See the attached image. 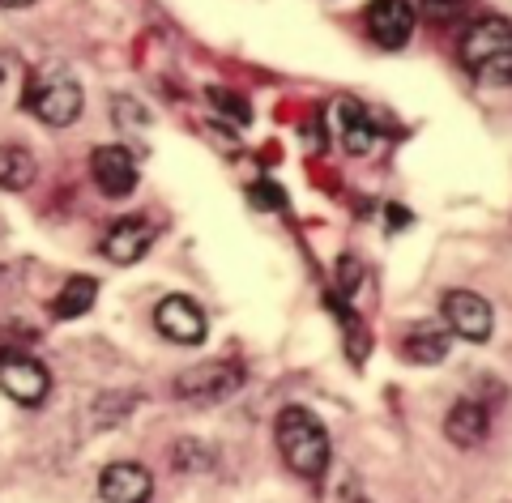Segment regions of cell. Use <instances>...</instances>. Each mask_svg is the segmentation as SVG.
Wrapping results in <instances>:
<instances>
[{
	"mask_svg": "<svg viewBox=\"0 0 512 503\" xmlns=\"http://www.w3.org/2000/svg\"><path fill=\"white\" fill-rule=\"evenodd\" d=\"M461 64L483 81V86H508L512 77V26L500 13L470 22L461 35Z\"/></svg>",
	"mask_w": 512,
	"mask_h": 503,
	"instance_id": "cell-1",
	"label": "cell"
},
{
	"mask_svg": "<svg viewBox=\"0 0 512 503\" xmlns=\"http://www.w3.org/2000/svg\"><path fill=\"white\" fill-rule=\"evenodd\" d=\"M278 448L299 478H320L329 469V435L303 405H286L278 414Z\"/></svg>",
	"mask_w": 512,
	"mask_h": 503,
	"instance_id": "cell-2",
	"label": "cell"
},
{
	"mask_svg": "<svg viewBox=\"0 0 512 503\" xmlns=\"http://www.w3.org/2000/svg\"><path fill=\"white\" fill-rule=\"evenodd\" d=\"M22 103H26L30 116H39L43 124L64 128V124H73L77 116H82V86L73 81L69 69H60V64H43V69L30 73Z\"/></svg>",
	"mask_w": 512,
	"mask_h": 503,
	"instance_id": "cell-3",
	"label": "cell"
},
{
	"mask_svg": "<svg viewBox=\"0 0 512 503\" xmlns=\"http://www.w3.org/2000/svg\"><path fill=\"white\" fill-rule=\"evenodd\" d=\"M239 384H244V371L235 363H197L175 376V397L192 405H214V401H227Z\"/></svg>",
	"mask_w": 512,
	"mask_h": 503,
	"instance_id": "cell-4",
	"label": "cell"
},
{
	"mask_svg": "<svg viewBox=\"0 0 512 503\" xmlns=\"http://www.w3.org/2000/svg\"><path fill=\"white\" fill-rule=\"evenodd\" d=\"M0 393L13 397L18 405H39L52 393V376L26 350H0Z\"/></svg>",
	"mask_w": 512,
	"mask_h": 503,
	"instance_id": "cell-5",
	"label": "cell"
},
{
	"mask_svg": "<svg viewBox=\"0 0 512 503\" xmlns=\"http://www.w3.org/2000/svg\"><path fill=\"white\" fill-rule=\"evenodd\" d=\"M444 324L453 329L457 337H466V342H487L491 337V303L487 299H478L474 290H448L444 295Z\"/></svg>",
	"mask_w": 512,
	"mask_h": 503,
	"instance_id": "cell-6",
	"label": "cell"
},
{
	"mask_svg": "<svg viewBox=\"0 0 512 503\" xmlns=\"http://www.w3.org/2000/svg\"><path fill=\"white\" fill-rule=\"evenodd\" d=\"M154 324H158V333L171 337V342H180V346H201L205 329H210V324H205V312L188 295H167L154 307Z\"/></svg>",
	"mask_w": 512,
	"mask_h": 503,
	"instance_id": "cell-7",
	"label": "cell"
},
{
	"mask_svg": "<svg viewBox=\"0 0 512 503\" xmlns=\"http://www.w3.org/2000/svg\"><path fill=\"white\" fill-rule=\"evenodd\" d=\"M90 175L103 197H128L137 188V158L124 145H99L90 158Z\"/></svg>",
	"mask_w": 512,
	"mask_h": 503,
	"instance_id": "cell-8",
	"label": "cell"
},
{
	"mask_svg": "<svg viewBox=\"0 0 512 503\" xmlns=\"http://www.w3.org/2000/svg\"><path fill=\"white\" fill-rule=\"evenodd\" d=\"M367 35L380 47H406V39L414 35V5L410 0H372L367 5Z\"/></svg>",
	"mask_w": 512,
	"mask_h": 503,
	"instance_id": "cell-9",
	"label": "cell"
},
{
	"mask_svg": "<svg viewBox=\"0 0 512 503\" xmlns=\"http://www.w3.org/2000/svg\"><path fill=\"white\" fill-rule=\"evenodd\" d=\"M99 495H103V503H150L154 478H150V469H141L137 461H116L103 469Z\"/></svg>",
	"mask_w": 512,
	"mask_h": 503,
	"instance_id": "cell-10",
	"label": "cell"
},
{
	"mask_svg": "<svg viewBox=\"0 0 512 503\" xmlns=\"http://www.w3.org/2000/svg\"><path fill=\"white\" fill-rule=\"evenodd\" d=\"M333 128H338L346 154H355V158L372 154L376 141H380V128L372 124V116H367L355 99H338V103H333Z\"/></svg>",
	"mask_w": 512,
	"mask_h": 503,
	"instance_id": "cell-11",
	"label": "cell"
},
{
	"mask_svg": "<svg viewBox=\"0 0 512 503\" xmlns=\"http://www.w3.org/2000/svg\"><path fill=\"white\" fill-rule=\"evenodd\" d=\"M150 243H154V226H150L146 218H120V222L107 231L103 252H107L116 265H137L141 256L150 252Z\"/></svg>",
	"mask_w": 512,
	"mask_h": 503,
	"instance_id": "cell-12",
	"label": "cell"
},
{
	"mask_svg": "<svg viewBox=\"0 0 512 503\" xmlns=\"http://www.w3.org/2000/svg\"><path fill=\"white\" fill-rule=\"evenodd\" d=\"M444 431H448V440H453L457 448H474V444H483V440H487L491 414H487L478 401H457L453 410H448Z\"/></svg>",
	"mask_w": 512,
	"mask_h": 503,
	"instance_id": "cell-13",
	"label": "cell"
},
{
	"mask_svg": "<svg viewBox=\"0 0 512 503\" xmlns=\"http://www.w3.org/2000/svg\"><path fill=\"white\" fill-rule=\"evenodd\" d=\"M402 354H406L410 363H440L444 354H448V333H444V324H436V320L410 324V333H406V342H402Z\"/></svg>",
	"mask_w": 512,
	"mask_h": 503,
	"instance_id": "cell-14",
	"label": "cell"
},
{
	"mask_svg": "<svg viewBox=\"0 0 512 503\" xmlns=\"http://www.w3.org/2000/svg\"><path fill=\"white\" fill-rule=\"evenodd\" d=\"M94 295H99V282L94 278H69L60 286V295L52 299V316L56 320H77L94 307Z\"/></svg>",
	"mask_w": 512,
	"mask_h": 503,
	"instance_id": "cell-15",
	"label": "cell"
},
{
	"mask_svg": "<svg viewBox=\"0 0 512 503\" xmlns=\"http://www.w3.org/2000/svg\"><path fill=\"white\" fill-rule=\"evenodd\" d=\"M35 184V158L22 145H0V188L5 192H22Z\"/></svg>",
	"mask_w": 512,
	"mask_h": 503,
	"instance_id": "cell-16",
	"label": "cell"
},
{
	"mask_svg": "<svg viewBox=\"0 0 512 503\" xmlns=\"http://www.w3.org/2000/svg\"><path fill=\"white\" fill-rule=\"evenodd\" d=\"M210 103H214L218 111H231V120H235V124H248V120H252L248 103H244V99H235L231 90H218V86H210Z\"/></svg>",
	"mask_w": 512,
	"mask_h": 503,
	"instance_id": "cell-17",
	"label": "cell"
},
{
	"mask_svg": "<svg viewBox=\"0 0 512 503\" xmlns=\"http://www.w3.org/2000/svg\"><path fill=\"white\" fill-rule=\"evenodd\" d=\"M359 282H363V265L355 261V256H342V261H338V286H342V295L355 299L359 295Z\"/></svg>",
	"mask_w": 512,
	"mask_h": 503,
	"instance_id": "cell-18",
	"label": "cell"
},
{
	"mask_svg": "<svg viewBox=\"0 0 512 503\" xmlns=\"http://www.w3.org/2000/svg\"><path fill=\"white\" fill-rule=\"evenodd\" d=\"M474 5V0H423V9H427V18H436V22H448V18H461Z\"/></svg>",
	"mask_w": 512,
	"mask_h": 503,
	"instance_id": "cell-19",
	"label": "cell"
},
{
	"mask_svg": "<svg viewBox=\"0 0 512 503\" xmlns=\"http://www.w3.org/2000/svg\"><path fill=\"white\" fill-rule=\"evenodd\" d=\"M111 111H116V124L124 120L128 128H146V111H141L133 99H116V103H111Z\"/></svg>",
	"mask_w": 512,
	"mask_h": 503,
	"instance_id": "cell-20",
	"label": "cell"
},
{
	"mask_svg": "<svg viewBox=\"0 0 512 503\" xmlns=\"http://www.w3.org/2000/svg\"><path fill=\"white\" fill-rule=\"evenodd\" d=\"M252 201H256V205H269V209H282V201H286V197H282V188H278V184L261 180V184L252 188Z\"/></svg>",
	"mask_w": 512,
	"mask_h": 503,
	"instance_id": "cell-21",
	"label": "cell"
},
{
	"mask_svg": "<svg viewBox=\"0 0 512 503\" xmlns=\"http://www.w3.org/2000/svg\"><path fill=\"white\" fill-rule=\"evenodd\" d=\"M393 226H397V231H402V226H410V214H406V209H389V231H393Z\"/></svg>",
	"mask_w": 512,
	"mask_h": 503,
	"instance_id": "cell-22",
	"label": "cell"
},
{
	"mask_svg": "<svg viewBox=\"0 0 512 503\" xmlns=\"http://www.w3.org/2000/svg\"><path fill=\"white\" fill-rule=\"evenodd\" d=\"M0 5H9V9H18V5H30V0H0Z\"/></svg>",
	"mask_w": 512,
	"mask_h": 503,
	"instance_id": "cell-23",
	"label": "cell"
},
{
	"mask_svg": "<svg viewBox=\"0 0 512 503\" xmlns=\"http://www.w3.org/2000/svg\"><path fill=\"white\" fill-rule=\"evenodd\" d=\"M0 81H5V56H0Z\"/></svg>",
	"mask_w": 512,
	"mask_h": 503,
	"instance_id": "cell-24",
	"label": "cell"
}]
</instances>
